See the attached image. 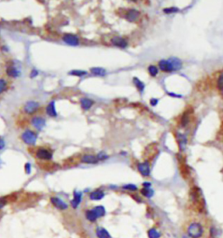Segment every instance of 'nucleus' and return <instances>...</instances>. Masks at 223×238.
Listing matches in <instances>:
<instances>
[{"label": "nucleus", "mask_w": 223, "mask_h": 238, "mask_svg": "<svg viewBox=\"0 0 223 238\" xmlns=\"http://www.w3.org/2000/svg\"><path fill=\"white\" fill-rule=\"evenodd\" d=\"M82 201V193L79 191H74L73 194V199L71 201V205L73 208H77Z\"/></svg>", "instance_id": "obj_11"}, {"label": "nucleus", "mask_w": 223, "mask_h": 238, "mask_svg": "<svg viewBox=\"0 0 223 238\" xmlns=\"http://www.w3.org/2000/svg\"><path fill=\"white\" fill-rule=\"evenodd\" d=\"M6 73L9 75L10 77H12V78H17L19 76V71L15 68L14 66H9L7 69H6Z\"/></svg>", "instance_id": "obj_19"}, {"label": "nucleus", "mask_w": 223, "mask_h": 238, "mask_svg": "<svg viewBox=\"0 0 223 238\" xmlns=\"http://www.w3.org/2000/svg\"><path fill=\"white\" fill-rule=\"evenodd\" d=\"M111 43L115 45V46H118V47H120V48H125L127 46V41L124 38H121V37H118V36H116V37H114L112 40H111Z\"/></svg>", "instance_id": "obj_7"}, {"label": "nucleus", "mask_w": 223, "mask_h": 238, "mask_svg": "<svg viewBox=\"0 0 223 238\" xmlns=\"http://www.w3.org/2000/svg\"><path fill=\"white\" fill-rule=\"evenodd\" d=\"M168 60L171 62V64H172V66H173L174 72V71H179L181 69V67H182V62H181V60H180L179 58L174 57L170 58Z\"/></svg>", "instance_id": "obj_15"}, {"label": "nucleus", "mask_w": 223, "mask_h": 238, "mask_svg": "<svg viewBox=\"0 0 223 238\" xmlns=\"http://www.w3.org/2000/svg\"><path fill=\"white\" fill-rule=\"evenodd\" d=\"M143 187L144 188H151V183L150 182H144L143 183Z\"/></svg>", "instance_id": "obj_40"}, {"label": "nucleus", "mask_w": 223, "mask_h": 238, "mask_svg": "<svg viewBox=\"0 0 223 238\" xmlns=\"http://www.w3.org/2000/svg\"><path fill=\"white\" fill-rule=\"evenodd\" d=\"M81 161L84 162V163H88V164H96L99 162V160L97 158V156L95 155H92V154H85L82 159H81Z\"/></svg>", "instance_id": "obj_13"}, {"label": "nucleus", "mask_w": 223, "mask_h": 238, "mask_svg": "<svg viewBox=\"0 0 223 238\" xmlns=\"http://www.w3.org/2000/svg\"><path fill=\"white\" fill-rule=\"evenodd\" d=\"M159 67H160V70L163 71V72H174L173 66H172V64H171V62L169 60L161 59L160 61L159 62Z\"/></svg>", "instance_id": "obj_8"}, {"label": "nucleus", "mask_w": 223, "mask_h": 238, "mask_svg": "<svg viewBox=\"0 0 223 238\" xmlns=\"http://www.w3.org/2000/svg\"><path fill=\"white\" fill-rule=\"evenodd\" d=\"M149 238H160V233L156 229H150L147 231Z\"/></svg>", "instance_id": "obj_24"}, {"label": "nucleus", "mask_w": 223, "mask_h": 238, "mask_svg": "<svg viewBox=\"0 0 223 238\" xmlns=\"http://www.w3.org/2000/svg\"><path fill=\"white\" fill-rule=\"evenodd\" d=\"M87 73L86 71H81V70H73V71H71L70 72H69V74L71 75H74V76H83V75H86Z\"/></svg>", "instance_id": "obj_29"}, {"label": "nucleus", "mask_w": 223, "mask_h": 238, "mask_svg": "<svg viewBox=\"0 0 223 238\" xmlns=\"http://www.w3.org/2000/svg\"><path fill=\"white\" fill-rule=\"evenodd\" d=\"M46 114L51 117H56L57 116V111L55 108V102L52 101L49 103L46 106Z\"/></svg>", "instance_id": "obj_16"}, {"label": "nucleus", "mask_w": 223, "mask_h": 238, "mask_svg": "<svg viewBox=\"0 0 223 238\" xmlns=\"http://www.w3.org/2000/svg\"><path fill=\"white\" fill-rule=\"evenodd\" d=\"M39 74V72H38V71L37 70H32L31 72V78H34L36 77L37 75Z\"/></svg>", "instance_id": "obj_39"}, {"label": "nucleus", "mask_w": 223, "mask_h": 238, "mask_svg": "<svg viewBox=\"0 0 223 238\" xmlns=\"http://www.w3.org/2000/svg\"><path fill=\"white\" fill-rule=\"evenodd\" d=\"M31 164H30V163H26V173L29 175V174H31Z\"/></svg>", "instance_id": "obj_36"}, {"label": "nucleus", "mask_w": 223, "mask_h": 238, "mask_svg": "<svg viewBox=\"0 0 223 238\" xmlns=\"http://www.w3.org/2000/svg\"><path fill=\"white\" fill-rule=\"evenodd\" d=\"M178 140H179V145L180 147V148L182 149V146H185V144L187 143V139L185 138L184 135L178 133Z\"/></svg>", "instance_id": "obj_28"}, {"label": "nucleus", "mask_w": 223, "mask_h": 238, "mask_svg": "<svg viewBox=\"0 0 223 238\" xmlns=\"http://www.w3.org/2000/svg\"><path fill=\"white\" fill-rule=\"evenodd\" d=\"M133 82H134V84H135L136 87L139 89V91H140V93H142L145 89L144 83H143V82H141L140 79H138V78H136V77L133 78Z\"/></svg>", "instance_id": "obj_25"}, {"label": "nucleus", "mask_w": 223, "mask_h": 238, "mask_svg": "<svg viewBox=\"0 0 223 238\" xmlns=\"http://www.w3.org/2000/svg\"><path fill=\"white\" fill-rule=\"evenodd\" d=\"M80 105H81V107L83 108L84 110H89L93 105V101L90 99H87V98H83V99L80 100Z\"/></svg>", "instance_id": "obj_17"}, {"label": "nucleus", "mask_w": 223, "mask_h": 238, "mask_svg": "<svg viewBox=\"0 0 223 238\" xmlns=\"http://www.w3.org/2000/svg\"><path fill=\"white\" fill-rule=\"evenodd\" d=\"M141 194H143L145 197H146V198H151L153 195V194H154V191L151 188H143L141 189Z\"/></svg>", "instance_id": "obj_23"}, {"label": "nucleus", "mask_w": 223, "mask_h": 238, "mask_svg": "<svg viewBox=\"0 0 223 238\" xmlns=\"http://www.w3.org/2000/svg\"><path fill=\"white\" fill-rule=\"evenodd\" d=\"M97 158L99 161H104L105 159L108 158V155L105 154V153H103V152H101V153H99V154L97 155Z\"/></svg>", "instance_id": "obj_34"}, {"label": "nucleus", "mask_w": 223, "mask_h": 238, "mask_svg": "<svg viewBox=\"0 0 223 238\" xmlns=\"http://www.w3.org/2000/svg\"><path fill=\"white\" fill-rule=\"evenodd\" d=\"M36 156L39 159H41V160H51L53 158V154L48 150L40 148L37 151Z\"/></svg>", "instance_id": "obj_9"}, {"label": "nucleus", "mask_w": 223, "mask_h": 238, "mask_svg": "<svg viewBox=\"0 0 223 238\" xmlns=\"http://www.w3.org/2000/svg\"><path fill=\"white\" fill-rule=\"evenodd\" d=\"M39 105L38 102L31 100V101H28L26 103V105L24 106V111L28 114H32L39 109Z\"/></svg>", "instance_id": "obj_4"}, {"label": "nucleus", "mask_w": 223, "mask_h": 238, "mask_svg": "<svg viewBox=\"0 0 223 238\" xmlns=\"http://www.w3.org/2000/svg\"><path fill=\"white\" fill-rule=\"evenodd\" d=\"M22 140L28 145H34L37 141V134L31 130H26L22 133Z\"/></svg>", "instance_id": "obj_2"}, {"label": "nucleus", "mask_w": 223, "mask_h": 238, "mask_svg": "<svg viewBox=\"0 0 223 238\" xmlns=\"http://www.w3.org/2000/svg\"><path fill=\"white\" fill-rule=\"evenodd\" d=\"M188 235L192 238H200L203 235V228L201 223L193 222L188 226Z\"/></svg>", "instance_id": "obj_1"}, {"label": "nucleus", "mask_w": 223, "mask_h": 238, "mask_svg": "<svg viewBox=\"0 0 223 238\" xmlns=\"http://www.w3.org/2000/svg\"><path fill=\"white\" fill-rule=\"evenodd\" d=\"M105 196V193L100 189H97L92 191V193L90 194L89 197L92 201H99V200H101L103 199V197Z\"/></svg>", "instance_id": "obj_14"}, {"label": "nucleus", "mask_w": 223, "mask_h": 238, "mask_svg": "<svg viewBox=\"0 0 223 238\" xmlns=\"http://www.w3.org/2000/svg\"><path fill=\"white\" fill-rule=\"evenodd\" d=\"M158 102H159V100H158L157 99H152L150 100V104H151V106H155L158 104Z\"/></svg>", "instance_id": "obj_37"}, {"label": "nucleus", "mask_w": 223, "mask_h": 238, "mask_svg": "<svg viewBox=\"0 0 223 238\" xmlns=\"http://www.w3.org/2000/svg\"><path fill=\"white\" fill-rule=\"evenodd\" d=\"M31 124L37 129L40 130V129H42L45 126V119L44 118H41V117L37 116V117H34V118L31 119Z\"/></svg>", "instance_id": "obj_12"}, {"label": "nucleus", "mask_w": 223, "mask_h": 238, "mask_svg": "<svg viewBox=\"0 0 223 238\" xmlns=\"http://www.w3.org/2000/svg\"><path fill=\"white\" fill-rule=\"evenodd\" d=\"M92 211L95 213V215L98 218L102 217L105 215V209L103 206H97L92 208Z\"/></svg>", "instance_id": "obj_20"}, {"label": "nucleus", "mask_w": 223, "mask_h": 238, "mask_svg": "<svg viewBox=\"0 0 223 238\" xmlns=\"http://www.w3.org/2000/svg\"><path fill=\"white\" fill-rule=\"evenodd\" d=\"M217 86L220 90L223 91V73L219 77L218 81H217Z\"/></svg>", "instance_id": "obj_33"}, {"label": "nucleus", "mask_w": 223, "mask_h": 238, "mask_svg": "<svg viewBox=\"0 0 223 238\" xmlns=\"http://www.w3.org/2000/svg\"><path fill=\"white\" fill-rule=\"evenodd\" d=\"M165 13H173V12H179V9L177 7H171V8H166L163 10Z\"/></svg>", "instance_id": "obj_32"}, {"label": "nucleus", "mask_w": 223, "mask_h": 238, "mask_svg": "<svg viewBox=\"0 0 223 238\" xmlns=\"http://www.w3.org/2000/svg\"><path fill=\"white\" fill-rule=\"evenodd\" d=\"M189 122V115L188 113H184L183 116L181 118V126L182 127H186Z\"/></svg>", "instance_id": "obj_27"}, {"label": "nucleus", "mask_w": 223, "mask_h": 238, "mask_svg": "<svg viewBox=\"0 0 223 238\" xmlns=\"http://www.w3.org/2000/svg\"><path fill=\"white\" fill-rule=\"evenodd\" d=\"M7 87V83L5 79H0V93H2Z\"/></svg>", "instance_id": "obj_31"}, {"label": "nucleus", "mask_w": 223, "mask_h": 238, "mask_svg": "<svg viewBox=\"0 0 223 238\" xmlns=\"http://www.w3.org/2000/svg\"><path fill=\"white\" fill-rule=\"evenodd\" d=\"M96 235L98 238H111L108 231L105 229H104V228H100V227L97 228Z\"/></svg>", "instance_id": "obj_18"}, {"label": "nucleus", "mask_w": 223, "mask_h": 238, "mask_svg": "<svg viewBox=\"0 0 223 238\" xmlns=\"http://www.w3.org/2000/svg\"><path fill=\"white\" fill-rule=\"evenodd\" d=\"M63 40L65 41V43L69 45H72V46H76L79 44V38L76 35L71 34V33H66L63 36Z\"/></svg>", "instance_id": "obj_5"}, {"label": "nucleus", "mask_w": 223, "mask_h": 238, "mask_svg": "<svg viewBox=\"0 0 223 238\" xmlns=\"http://www.w3.org/2000/svg\"><path fill=\"white\" fill-rule=\"evenodd\" d=\"M51 203L58 210H66L68 208V204L66 202H64L62 199L56 196L51 197Z\"/></svg>", "instance_id": "obj_3"}, {"label": "nucleus", "mask_w": 223, "mask_h": 238, "mask_svg": "<svg viewBox=\"0 0 223 238\" xmlns=\"http://www.w3.org/2000/svg\"><path fill=\"white\" fill-rule=\"evenodd\" d=\"M86 218L89 222H95L98 219V217L95 215V213L92 211V209H90V210H87V211L86 212Z\"/></svg>", "instance_id": "obj_22"}, {"label": "nucleus", "mask_w": 223, "mask_h": 238, "mask_svg": "<svg viewBox=\"0 0 223 238\" xmlns=\"http://www.w3.org/2000/svg\"><path fill=\"white\" fill-rule=\"evenodd\" d=\"M122 188L124 189L130 190V191H136V190L138 189L137 186L133 185V184H127V185L123 186Z\"/></svg>", "instance_id": "obj_30"}, {"label": "nucleus", "mask_w": 223, "mask_h": 238, "mask_svg": "<svg viewBox=\"0 0 223 238\" xmlns=\"http://www.w3.org/2000/svg\"><path fill=\"white\" fill-rule=\"evenodd\" d=\"M148 72L150 73L151 76L154 77V76H156V75L158 74V72H159V69H158L157 66L152 65V66H148Z\"/></svg>", "instance_id": "obj_26"}, {"label": "nucleus", "mask_w": 223, "mask_h": 238, "mask_svg": "<svg viewBox=\"0 0 223 238\" xmlns=\"http://www.w3.org/2000/svg\"><path fill=\"white\" fill-rule=\"evenodd\" d=\"M140 13L139 11H137L135 9H130L127 13H126V18H127V21L129 22H135L137 21L139 18H140Z\"/></svg>", "instance_id": "obj_6"}, {"label": "nucleus", "mask_w": 223, "mask_h": 238, "mask_svg": "<svg viewBox=\"0 0 223 238\" xmlns=\"http://www.w3.org/2000/svg\"><path fill=\"white\" fill-rule=\"evenodd\" d=\"M91 72L92 73H93L94 75H98V76H105L106 72L104 68H101V67H92L91 68Z\"/></svg>", "instance_id": "obj_21"}, {"label": "nucleus", "mask_w": 223, "mask_h": 238, "mask_svg": "<svg viewBox=\"0 0 223 238\" xmlns=\"http://www.w3.org/2000/svg\"><path fill=\"white\" fill-rule=\"evenodd\" d=\"M7 203V201L5 197H0V209H2Z\"/></svg>", "instance_id": "obj_35"}, {"label": "nucleus", "mask_w": 223, "mask_h": 238, "mask_svg": "<svg viewBox=\"0 0 223 238\" xmlns=\"http://www.w3.org/2000/svg\"><path fill=\"white\" fill-rule=\"evenodd\" d=\"M138 169L143 176H149L150 175V166L147 161L138 164Z\"/></svg>", "instance_id": "obj_10"}, {"label": "nucleus", "mask_w": 223, "mask_h": 238, "mask_svg": "<svg viewBox=\"0 0 223 238\" xmlns=\"http://www.w3.org/2000/svg\"><path fill=\"white\" fill-rule=\"evenodd\" d=\"M5 141H4V140L0 138V150L3 149V148L5 147Z\"/></svg>", "instance_id": "obj_38"}]
</instances>
